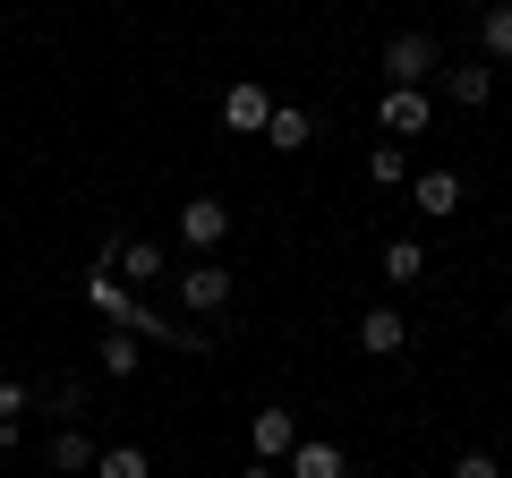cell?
Masks as SVG:
<instances>
[{
    "mask_svg": "<svg viewBox=\"0 0 512 478\" xmlns=\"http://www.w3.org/2000/svg\"><path fill=\"white\" fill-rule=\"evenodd\" d=\"M376 120H384L393 137H419V129H427V94H419V86H393V94H384V111H376Z\"/></svg>",
    "mask_w": 512,
    "mask_h": 478,
    "instance_id": "obj_6",
    "label": "cell"
},
{
    "mask_svg": "<svg viewBox=\"0 0 512 478\" xmlns=\"http://www.w3.org/2000/svg\"><path fill=\"white\" fill-rule=\"evenodd\" d=\"M453 478H495V453H461V461H453Z\"/></svg>",
    "mask_w": 512,
    "mask_h": 478,
    "instance_id": "obj_21",
    "label": "cell"
},
{
    "mask_svg": "<svg viewBox=\"0 0 512 478\" xmlns=\"http://www.w3.org/2000/svg\"><path fill=\"white\" fill-rule=\"evenodd\" d=\"M86 299H94V316H111V325H128V308H137L120 274H86Z\"/></svg>",
    "mask_w": 512,
    "mask_h": 478,
    "instance_id": "obj_11",
    "label": "cell"
},
{
    "mask_svg": "<svg viewBox=\"0 0 512 478\" xmlns=\"http://www.w3.org/2000/svg\"><path fill=\"white\" fill-rule=\"evenodd\" d=\"M478 43H487V60H512V0H495V9H487Z\"/></svg>",
    "mask_w": 512,
    "mask_h": 478,
    "instance_id": "obj_15",
    "label": "cell"
},
{
    "mask_svg": "<svg viewBox=\"0 0 512 478\" xmlns=\"http://www.w3.org/2000/svg\"><path fill=\"white\" fill-rule=\"evenodd\" d=\"M222 231H231V205H222V197H188V205H180V239H188V248H205V257H214Z\"/></svg>",
    "mask_w": 512,
    "mask_h": 478,
    "instance_id": "obj_2",
    "label": "cell"
},
{
    "mask_svg": "<svg viewBox=\"0 0 512 478\" xmlns=\"http://www.w3.org/2000/svg\"><path fill=\"white\" fill-rule=\"evenodd\" d=\"M26 410H35V393H26L18 376H0V419H26Z\"/></svg>",
    "mask_w": 512,
    "mask_h": 478,
    "instance_id": "obj_20",
    "label": "cell"
},
{
    "mask_svg": "<svg viewBox=\"0 0 512 478\" xmlns=\"http://www.w3.org/2000/svg\"><path fill=\"white\" fill-rule=\"evenodd\" d=\"M86 436H77V427H69V436H52V470H86Z\"/></svg>",
    "mask_w": 512,
    "mask_h": 478,
    "instance_id": "obj_19",
    "label": "cell"
},
{
    "mask_svg": "<svg viewBox=\"0 0 512 478\" xmlns=\"http://www.w3.org/2000/svg\"><path fill=\"white\" fill-rule=\"evenodd\" d=\"M402 342H410V325H402L393 308H367V316H359V350H367V359H393Z\"/></svg>",
    "mask_w": 512,
    "mask_h": 478,
    "instance_id": "obj_5",
    "label": "cell"
},
{
    "mask_svg": "<svg viewBox=\"0 0 512 478\" xmlns=\"http://www.w3.org/2000/svg\"><path fill=\"white\" fill-rule=\"evenodd\" d=\"M384 282H427V248L419 239H393V248H384Z\"/></svg>",
    "mask_w": 512,
    "mask_h": 478,
    "instance_id": "obj_13",
    "label": "cell"
},
{
    "mask_svg": "<svg viewBox=\"0 0 512 478\" xmlns=\"http://www.w3.org/2000/svg\"><path fill=\"white\" fill-rule=\"evenodd\" d=\"M103 368H111V376H137V333H128V325L103 333Z\"/></svg>",
    "mask_w": 512,
    "mask_h": 478,
    "instance_id": "obj_17",
    "label": "cell"
},
{
    "mask_svg": "<svg viewBox=\"0 0 512 478\" xmlns=\"http://www.w3.org/2000/svg\"><path fill=\"white\" fill-rule=\"evenodd\" d=\"M94 478H154V461L137 444H111V453H94Z\"/></svg>",
    "mask_w": 512,
    "mask_h": 478,
    "instance_id": "obj_14",
    "label": "cell"
},
{
    "mask_svg": "<svg viewBox=\"0 0 512 478\" xmlns=\"http://www.w3.org/2000/svg\"><path fill=\"white\" fill-rule=\"evenodd\" d=\"M180 299H188L197 316H214L222 299H231V274H222V265H197V274H180Z\"/></svg>",
    "mask_w": 512,
    "mask_h": 478,
    "instance_id": "obj_7",
    "label": "cell"
},
{
    "mask_svg": "<svg viewBox=\"0 0 512 478\" xmlns=\"http://www.w3.org/2000/svg\"><path fill=\"white\" fill-rule=\"evenodd\" d=\"M239 478H282V470H274V461H248V470H239Z\"/></svg>",
    "mask_w": 512,
    "mask_h": 478,
    "instance_id": "obj_23",
    "label": "cell"
},
{
    "mask_svg": "<svg viewBox=\"0 0 512 478\" xmlns=\"http://www.w3.org/2000/svg\"><path fill=\"white\" fill-rule=\"evenodd\" d=\"M436 69H444V52L427 35H393L384 43V77H393V86H427Z\"/></svg>",
    "mask_w": 512,
    "mask_h": 478,
    "instance_id": "obj_1",
    "label": "cell"
},
{
    "mask_svg": "<svg viewBox=\"0 0 512 478\" xmlns=\"http://www.w3.org/2000/svg\"><path fill=\"white\" fill-rule=\"evenodd\" d=\"M0 453H18V419H0Z\"/></svg>",
    "mask_w": 512,
    "mask_h": 478,
    "instance_id": "obj_22",
    "label": "cell"
},
{
    "mask_svg": "<svg viewBox=\"0 0 512 478\" xmlns=\"http://www.w3.org/2000/svg\"><path fill=\"white\" fill-rule=\"evenodd\" d=\"M248 444H256V461H291V444H299L291 410H256V419H248Z\"/></svg>",
    "mask_w": 512,
    "mask_h": 478,
    "instance_id": "obj_4",
    "label": "cell"
},
{
    "mask_svg": "<svg viewBox=\"0 0 512 478\" xmlns=\"http://www.w3.org/2000/svg\"><path fill=\"white\" fill-rule=\"evenodd\" d=\"M419 205L427 214H461V171H419Z\"/></svg>",
    "mask_w": 512,
    "mask_h": 478,
    "instance_id": "obj_12",
    "label": "cell"
},
{
    "mask_svg": "<svg viewBox=\"0 0 512 478\" xmlns=\"http://www.w3.org/2000/svg\"><path fill=\"white\" fill-rule=\"evenodd\" d=\"M308 137H316V120H308V111H299V103H274V120H265V146L299 154V146H308Z\"/></svg>",
    "mask_w": 512,
    "mask_h": 478,
    "instance_id": "obj_8",
    "label": "cell"
},
{
    "mask_svg": "<svg viewBox=\"0 0 512 478\" xmlns=\"http://www.w3.org/2000/svg\"><path fill=\"white\" fill-rule=\"evenodd\" d=\"M444 94H453L461 111H478V103H487V94H495V77H487V60H461V69L444 77Z\"/></svg>",
    "mask_w": 512,
    "mask_h": 478,
    "instance_id": "obj_10",
    "label": "cell"
},
{
    "mask_svg": "<svg viewBox=\"0 0 512 478\" xmlns=\"http://www.w3.org/2000/svg\"><path fill=\"white\" fill-rule=\"evenodd\" d=\"M402 171H410V154H402V146H376V154H367V180H376V188H393Z\"/></svg>",
    "mask_w": 512,
    "mask_h": 478,
    "instance_id": "obj_18",
    "label": "cell"
},
{
    "mask_svg": "<svg viewBox=\"0 0 512 478\" xmlns=\"http://www.w3.org/2000/svg\"><path fill=\"white\" fill-rule=\"evenodd\" d=\"M222 120H231V129H248V137H265V120H274V94L239 77V86L222 94Z\"/></svg>",
    "mask_w": 512,
    "mask_h": 478,
    "instance_id": "obj_3",
    "label": "cell"
},
{
    "mask_svg": "<svg viewBox=\"0 0 512 478\" xmlns=\"http://www.w3.org/2000/svg\"><path fill=\"white\" fill-rule=\"evenodd\" d=\"M291 478H350L342 444H291Z\"/></svg>",
    "mask_w": 512,
    "mask_h": 478,
    "instance_id": "obj_9",
    "label": "cell"
},
{
    "mask_svg": "<svg viewBox=\"0 0 512 478\" xmlns=\"http://www.w3.org/2000/svg\"><path fill=\"white\" fill-rule=\"evenodd\" d=\"M120 274L128 282H154V274H163V248H154V239H128V248H120Z\"/></svg>",
    "mask_w": 512,
    "mask_h": 478,
    "instance_id": "obj_16",
    "label": "cell"
}]
</instances>
